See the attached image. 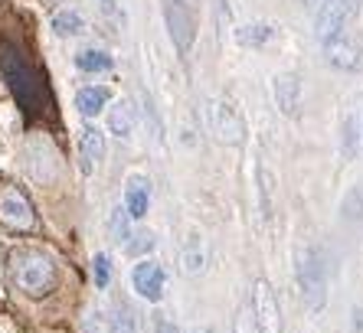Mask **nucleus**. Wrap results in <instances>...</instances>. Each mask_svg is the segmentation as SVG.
<instances>
[{
	"label": "nucleus",
	"mask_w": 363,
	"mask_h": 333,
	"mask_svg": "<svg viewBox=\"0 0 363 333\" xmlns=\"http://www.w3.org/2000/svg\"><path fill=\"white\" fill-rule=\"evenodd\" d=\"M13 281L26 298H50L60 284V271H56V261L46 255V252L36 249H23L13 255Z\"/></svg>",
	"instance_id": "nucleus-1"
},
{
	"label": "nucleus",
	"mask_w": 363,
	"mask_h": 333,
	"mask_svg": "<svg viewBox=\"0 0 363 333\" xmlns=\"http://www.w3.org/2000/svg\"><path fill=\"white\" fill-rule=\"evenodd\" d=\"M298 294L308 314H321L328 307V261L318 245H308L298 255Z\"/></svg>",
	"instance_id": "nucleus-2"
},
{
	"label": "nucleus",
	"mask_w": 363,
	"mask_h": 333,
	"mask_svg": "<svg viewBox=\"0 0 363 333\" xmlns=\"http://www.w3.org/2000/svg\"><path fill=\"white\" fill-rule=\"evenodd\" d=\"M357 4L360 0H321L318 4V10H314V36H318L321 46L347 33V26H350V20L357 13Z\"/></svg>",
	"instance_id": "nucleus-3"
},
{
	"label": "nucleus",
	"mask_w": 363,
	"mask_h": 333,
	"mask_svg": "<svg viewBox=\"0 0 363 333\" xmlns=\"http://www.w3.org/2000/svg\"><path fill=\"white\" fill-rule=\"evenodd\" d=\"M131 288L147 304H161L164 291H167V271H164V265L154 259H141L131 268Z\"/></svg>",
	"instance_id": "nucleus-4"
},
{
	"label": "nucleus",
	"mask_w": 363,
	"mask_h": 333,
	"mask_svg": "<svg viewBox=\"0 0 363 333\" xmlns=\"http://www.w3.org/2000/svg\"><path fill=\"white\" fill-rule=\"evenodd\" d=\"M210 128H213V134H216V141H223V144H229V147H239V144L245 141V121L239 118V111L229 105V101H223V98H216V101H210Z\"/></svg>",
	"instance_id": "nucleus-5"
},
{
	"label": "nucleus",
	"mask_w": 363,
	"mask_h": 333,
	"mask_svg": "<svg viewBox=\"0 0 363 333\" xmlns=\"http://www.w3.org/2000/svg\"><path fill=\"white\" fill-rule=\"evenodd\" d=\"M252 310H255V324L259 333H281V307L279 298L272 291V284L265 278H255L252 281Z\"/></svg>",
	"instance_id": "nucleus-6"
},
{
	"label": "nucleus",
	"mask_w": 363,
	"mask_h": 333,
	"mask_svg": "<svg viewBox=\"0 0 363 333\" xmlns=\"http://www.w3.org/2000/svg\"><path fill=\"white\" fill-rule=\"evenodd\" d=\"M272 98H275V108L288 118V121H298L304 108V89L301 79L295 72H279L272 79Z\"/></svg>",
	"instance_id": "nucleus-7"
},
{
	"label": "nucleus",
	"mask_w": 363,
	"mask_h": 333,
	"mask_svg": "<svg viewBox=\"0 0 363 333\" xmlns=\"http://www.w3.org/2000/svg\"><path fill=\"white\" fill-rule=\"evenodd\" d=\"M0 219L10 229H33V203L26 200V193H20L17 186H7V190H0Z\"/></svg>",
	"instance_id": "nucleus-8"
},
{
	"label": "nucleus",
	"mask_w": 363,
	"mask_h": 333,
	"mask_svg": "<svg viewBox=\"0 0 363 333\" xmlns=\"http://www.w3.org/2000/svg\"><path fill=\"white\" fill-rule=\"evenodd\" d=\"M324 59H328V66L340 69V72H357L363 66V50H360V43L344 33L337 40L324 43Z\"/></svg>",
	"instance_id": "nucleus-9"
},
{
	"label": "nucleus",
	"mask_w": 363,
	"mask_h": 333,
	"mask_svg": "<svg viewBox=\"0 0 363 333\" xmlns=\"http://www.w3.org/2000/svg\"><path fill=\"white\" fill-rule=\"evenodd\" d=\"M105 131L99 125H85L82 134H79V157H82V174H95L99 164L105 160Z\"/></svg>",
	"instance_id": "nucleus-10"
},
{
	"label": "nucleus",
	"mask_w": 363,
	"mask_h": 333,
	"mask_svg": "<svg viewBox=\"0 0 363 333\" xmlns=\"http://www.w3.org/2000/svg\"><path fill=\"white\" fill-rule=\"evenodd\" d=\"M121 206L135 222L147 216V209H151V180L144 174H131L125 180V203Z\"/></svg>",
	"instance_id": "nucleus-11"
},
{
	"label": "nucleus",
	"mask_w": 363,
	"mask_h": 333,
	"mask_svg": "<svg viewBox=\"0 0 363 333\" xmlns=\"http://www.w3.org/2000/svg\"><path fill=\"white\" fill-rule=\"evenodd\" d=\"M180 265H184V275L186 278H196L206 271V239L200 232H190L184 239V249H180Z\"/></svg>",
	"instance_id": "nucleus-12"
},
{
	"label": "nucleus",
	"mask_w": 363,
	"mask_h": 333,
	"mask_svg": "<svg viewBox=\"0 0 363 333\" xmlns=\"http://www.w3.org/2000/svg\"><path fill=\"white\" fill-rule=\"evenodd\" d=\"M108 105H111L108 85H82L76 92V108L82 118H99L101 111H108Z\"/></svg>",
	"instance_id": "nucleus-13"
},
{
	"label": "nucleus",
	"mask_w": 363,
	"mask_h": 333,
	"mask_svg": "<svg viewBox=\"0 0 363 333\" xmlns=\"http://www.w3.org/2000/svg\"><path fill=\"white\" fill-rule=\"evenodd\" d=\"M360 147H363L360 111L350 108V111H344V121H340V157H344V160H354Z\"/></svg>",
	"instance_id": "nucleus-14"
},
{
	"label": "nucleus",
	"mask_w": 363,
	"mask_h": 333,
	"mask_svg": "<svg viewBox=\"0 0 363 333\" xmlns=\"http://www.w3.org/2000/svg\"><path fill=\"white\" fill-rule=\"evenodd\" d=\"M167 26H170L174 43H177V50L180 52L190 50V43H194V17H190L180 4H170L167 7Z\"/></svg>",
	"instance_id": "nucleus-15"
},
{
	"label": "nucleus",
	"mask_w": 363,
	"mask_h": 333,
	"mask_svg": "<svg viewBox=\"0 0 363 333\" xmlns=\"http://www.w3.org/2000/svg\"><path fill=\"white\" fill-rule=\"evenodd\" d=\"M135 125H138V111L131 101H115L108 108V134L128 141V137L135 134Z\"/></svg>",
	"instance_id": "nucleus-16"
},
{
	"label": "nucleus",
	"mask_w": 363,
	"mask_h": 333,
	"mask_svg": "<svg viewBox=\"0 0 363 333\" xmlns=\"http://www.w3.org/2000/svg\"><path fill=\"white\" fill-rule=\"evenodd\" d=\"M281 30L275 23H245L236 30V43L239 46H252V50H262V46H269L272 40H279Z\"/></svg>",
	"instance_id": "nucleus-17"
},
{
	"label": "nucleus",
	"mask_w": 363,
	"mask_h": 333,
	"mask_svg": "<svg viewBox=\"0 0 363 333\" xmlns=\"http://www.w3.org/2000/svg\"><path fill=\"white\" fill-rule=\"evenodd\" d=\"M255 186H259V216L262 222H272V213H275V203H272V193H275V174H272L265 160L255 164Z\"/></svg>",
	"instance_id": "nucleus-18"
},
{
	"label": "nucleus",
	"mask_w": 363,
	"mask_h": 333,
	"mask_svg": "<svg viewBox=\"0 0 363 333\" xmlns=\"http://www.w3.org/2000/svg\"><path fill=\"white\" fill-rule=\"evenodd\" d=\"M50 30L60 40H69V36H79L85 30V17L79 13L76 7H62V10H56L52 13V20H50Z\"/></svg>",
	"instance_id": "nucleus-19"
},
{
	"label": "nucleus",
	"mask_w": 363,
	"mask_h": 333,
	"mask_svg": "<svg viewBox=\"0 0 363 333\" xmlns=\"http://www.w3.org/2000/svg\"><path fill=\"white\" fill-rule=\"evenodd\" d=\"M76 69H79V72H108V69H111V56H108V52H105V50H95V46H92V50H79L76 52Z\"/></svg>",
	"instance_id": "nucleus-20"
},
{
	"label": "nucleus",
	"mask_w": 363,
	"mask_h": 333,
	"mask_svg": "<svg viewBox=\"0 0 363 333\" xmlns=\"http://www.w3.org/2000/svg\"><path fill=\"white\" fill-rule=\"evenodd\" d=\"M131 222L135 219L125 213V206H115L108 216V235L115 245H128V239H131Z\"/></svg>",
	"instance_id": "nucleus-21"
},
{
	"label": "nucleus",
	"mask_w": 363,
	"mask_h": 333,
	"mask_svg": "<svg viewBox=\"0 0 363 333\" xmlns=\"http://www.w3.org/2000/svg\"><path fill=\"white\" fill-rule=\"evenodd\" d=\"M233 333H259V324H255V310H252V298H245L236 307V317H233Z\"/></svg>",
	"instance_id": "nucleus-22"
},
{
	"label": "nucleus",
	"mask_w": 363,
	"mask_h": 333,
	"mask_svg": "<svg viewBox=\"0 0 363 333\" xmlns=\"http://www.w3.org/2000/svg\"><path fill=\"white\" fill-rule=\"evenodd\" d=\"M131 255H138V261L141 259H147L154 249H157V239H154L151 232H131V239H128V245H125Z\"/></svg>",
	"instance_id": "nucleus-23"
},
{
	"label": "nucleus",
	"mask_w": 363,
	"mask_h": 333,
	"mask_svg": "<svg viewBox=\"0 0 363 333\" xmlns=\"http://www.w3.org/2000/svg\"><path fill=\"white\" fill-rule=\"evenodd\" d=\"M108 333H138V317H135V310L121 304V307L115 310V317H111Z\"/></svg>",
	"instance_id": "nucleus-24"
},
{
	"label": "nucleus",
	"mask_w": 363,
	"mask_h": 333,
	"mask_svg": "<svg viewBox=\"0 0 363 333\" xmlns=\"http://www.w3.org/2000/svg\"><path fill=\"white\" fill-rule=\"evenodd\" d=\"M92 275H95V288H108L111 281V259L105 252H99L92 259Z\"/></svg>",
	"instance_id": "nucleus-25"
},
{
	"label": "nucleus",
	"mask_w": 363,
	"mask_h": 333,
	"mask_svg": "<svg viewBox=\"0 0 363 333\" xmlns=\"http://www.w3.org/2000/svg\"><path fill=\"white\" fill-rule=\"evenodd\" d=\"M154 333H177V327L170 324L167 314H154Z\"/></svg>",
	"instance_id": "nucleus-26"
},
{
	"label": "nucleus",
	"mask_w": 363,
	"mask_h": 333,
	"mask_svg": "<svg viewBox=\"0 0 363 333\" xmlns=\"http://www.w3.org/2000/svg\"><path fill=\"white\" fill-rule=\"evenodd\" d=\"M304 4H308V7H314V10H318V4H321V0H304Z\"/></svg>",
	"instance_id": "nucleus-27"
},
{
	"label": "nucleus",
	"mask_w": 363,
	"mask_h": 333,
	"mask_svg": "<svg viewBox=\"0 0 363 333\" xmlns=\"http://www.w3.org/2000/svg\"><path fill=\"white\" fill-rule=\"evenodd\" d=\"M360 131H363V95H360Z\"/></svg>",
	"instance_id": "nucleus-28"
},
{
	"label": "nucleus",
	"mask_w": 363,
	"mask_h": 333,
	"mask_svg": "<svg viewBox=\"0 0 363 333\" xmlns=\"http://www.w3.org/2000/svg\"><path fill=\"white\" fill-rule=\"evenodd\" d=\"M194 333H216V330H210V327H203V330H194Z\"/></svg>",
	"instance_id": "nucleus-29"
},
{
	"label": "nucleus",
	"mask_w": 363,
	"mask_h": 333,
	"mask_svg": "<svg viewBox=\"0 0 363 333\" xmlns=\"http://www.w3.org/2000/svg\"><path fill=\"white\" fill-rule=\"evenodd\" d=\"M101 4H105V7H111V4H115V0H101Z\"/></svg>",
	"instance_id": "nucleus-30"
},
{
	"label": "nucleus",
	"mask_w": 363,
	"mask_h": 333,
	"mask_svg": "<svg viewBox=\"0 0 363 333\" xmlns=\"http://www.w3.org/2000/svg\"><path fill=\"white\" fill-rule=\"evenodd\" d=\"M360 4H363V0H360Z\"/></svg>",
	"instance_id": "nucleus-31"
}]
</instances>
